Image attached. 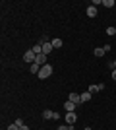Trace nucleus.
Instances as JSON below:
<instances>
[{"label":"nucleus","instance_id":"1a4fd4ad","mask_svg":"<svg viewBox=\"0 0 116 130\" xmlns=\"http://www.w3.org/2000/svg\"><path fill=\"white\" fill-rule=\"evenodd\" d=\"M29 72H31V74H39V72H41V64L33 62V64H31V68H29Z\"/></svg>","mask_w":116,"mask_h":130},{"label":"nucleus","instance_id":"a211bd4d","mask_svg":"<svg viewBox=\"0 0 116 130\" xmlns=\"http://www.w3.org/2000/svg\"><path fill=\"white\" fill-rule=\"evenodd\" d=\"M14 122H16L17 126H23V120H21V119H16V120H14Z\"/></svg>","mask_w":116,"mask_h":130},{"label":"nucleus","instance_id":"f257e3e1","mask_svg":"<svg viewBox=\"0 0 116 130\" xmlns=\"http://www.w3.org/2000/svg\"><path fill=\"white\" fill-rule=\"evenodd\" d=\"M41 80H47L49 76H52V66L50 64H44V66H41V72L37 74Z\"/></svg>","mask_w":116,"mask_h":130},{"label":"nucleus","instance_id":"2eb2a0df","mask_svg":"<svg viewBox=\"0 0 116 130\" xmlns=\"http://www.w3.org/2000/svg\"><path fill=\"white\" fill-rule=\"evenodd\" d=\"M103 6H106V8H112V6H114V0H103Z\"/></svg>","mask_w":116,"mask_h":130},{"label":"nucleus","instance_id":"dca6fc26","mask_svg":"<svg viewBox=\"0 0 116 130\" xmlns=\"http://www.w3.org/2000/svg\"><path fill=\"white\" fill-rule=\"evenodd\" d=\"M106 33L112 35V37H116V27H106Z\"/></svg>","mask_w":116,"mask_h":130},{"label":"nucleus","instance_id":"b1692460","mask_svg":"<svg viewBox=\"0 0 116 130\" xmlns=\"http://www.w3.org/2000/svg\"><path fill=\"white\" fill-rule=\"evenodd\" d=\"M70 130H74V126H70Z\"/></svg>","mask_w":116,"mask_h":130},{"label":"nucleus","instance_id":"4468645a","mask_svg":"<svg viewBox=\"0 0 116 130\" xmlns=\"http://www.w3.org/2000/svg\"><path fill=\"white\" fill-rule=\"evenodd\" d=\"M52 47H54V49H60L62 47V39H52Z\"/></svg>","mask_w":116,"mask_h":130},{"label":"nucleus","instance_id":"f3484780","mask_svg":"<svg viewBox=\"0 0 116 130\" xmlns=\"http://www.w3.org/2000/svg\"><path fill=\"white\" fill-rule=\"evenodd\" d=\"M6 130H19V126H17L16 122H12V124L8 126V128H6Z\"/></svg>","mask_w":116,"mask_h":130},{"label":"nucleus","instance_id":"7ed1b4c3","mask_svg":"<svg viewBox=\"0 0 116 130\" xmlns=\"http://www.w3.org/2000/svg\"><path fill=\"white\" fill-rule=\"evenodd\" d=\"M68 101H72V103L79 105V103H81V95H79V93H76V91H72L70 95H68Z\"/></svg>","mask_w":116,"mask_h":130},{"label":"nucleus","instance_id":"9b49d317","mask_svg":"<svg viewBox=\"0 0 116 130\" xmlns=\"http://www.w3.org/2000/svg\"><path fill=\"white\" fill-rule=\"evenodd\" d=\"M87 101H91V93L85 91V93H81V103H87Z\"/></svg>","mask_w":116,"mask_h":130},{"label":"nucleus","instance_id":"ddd939ff","mask_svg":"<svg viewBox=\"0 0 116 130\" xmlns=\"http://www.w3.org/2000/svg\"><path fill=\"white\" fill-rule=\"evenodd\" d=\"M33 53H35V54H41V53H43V45H41V43H37V45L33 47Z\"/></svg>","mask_w":116,"mask_h":130},{"label":"nucleus","instance_id":"20e7f679","mask_svg":"<svg viewBox=\"0 0 116 130\" xmlns=\"http://www.w3.org/2000/svg\"><path fill=\"white\" fill-rule=\"evenodd\" d=\"M103 89H105V84H93V86H89V93L91 95L97 91H103Z\"/></svg>","mask_w":116,"mask_h":130},{"label":"nucleus","instance_id":"412c9836","mask_svg":"<svg viewBox=\"0 0 116 130\" xmlns=\"http://www.w3.org/2000/svg\"><path fill=\"white\" fill-rule=\"evenodd\" d=\"M110 68H112V70H116V60H114V62H110Z\"/></svg>","mask_w":116,"mask_h":130},{"label":"nucleus","instance_id":"5701e85b","mask_svg":"<svg viewBox=\"0 0 116 130\" xmlns=\"http://www.w3.org/2000/svg\"><path fill=\"white\" fill-rule=\"evenodd\" d=\"M83 130H93V128H91V126H85V128H83Z\"/></svg>","mask_w":116,"mask_h":130},{"label":"nucleus","instance_id":"6e6552de","mask_svg":"<svg viewBox=\"0 0 116 130\" xmlns=\"http://www.w3.org/2000/svg\"><path fill=\"white\" fill-rule=\"evenodd\" d=\"M43 119H44V120H50V119H54V111H50V109L43 111Z\"/></svg>","mask_w":116,"mask_h":130},{"label":"nucleus","instance_id":"f03ea898","mask_svg":"<svg viewBox=\"0 0 116 130\" xmlns=\"http://www.w3.org/2000/svg\"><path fill=\"white\" fill-rule=\"evenodd\" d=\"M23 60H25V62H29V64H33L35 60H37V54L33 53V49L25 51V54H23Z\"/></svg>","mask_w":116,"mask_h":130},{"label":"nucleus","instance_id":"4be33fe9","mask_svg":"<svg viewBox=\"0 0 116 130\" xmlns=\"http://www.w3.org/2000/svg\"><path fill=\"white\" fill-rule=\"evenodd\" d=\"M112 80L116 82V70H112Z\"/></svg>","mask_w":116,"mask_h":130},{"label":"nucleus","instance_id":"9d476101","mask_svg":"<svg viewBox=\"0 0 116 130\" xmlns=\"http://www.w3.org/2000/svg\"><path fill=\"white\" fill-rule=\"evenodd\" d=\"M87 16L89 18H95V16H97V8H95V6H89V8H87Z\"/></svg>","mask_w":116,"mask_h":130},{"label":"nucleus","instance_id":"0eeeda50","mask_svg":"<svg viewBox=\"0 0 116 130\" xmlns=\"http://www.w3.org/2000/svg\"><path fill=\"white\" fill-rule=\"evenodd\" d=\"M35 62H37V64H41V66H44L47 64V54H37V60H35Z\"/></svg>","mask_w":116,"mask_h":130},{"label":"nucleus","instance_id":"6ab92c4d","mask_svg":"<svg viewBox=\"0 0 116 130\" xmlns=\"http://www.w3.org/2000/svg\"><path fill=\"white\" fill-rule=\"evenodd\" d=\"M56 130H70V126H64V124H62V126H58Z\"/></svg>","mask_w":116,"mask_h":130},{"label":"nucleus","instance_id":"aec40b11","mask_svg":"<svg viewBox=\"0 0 116 130\" xmlns=\"http://www.w3.org/2000/svg\"><path fill=\"white\" fill-rule=\"evenodd\" d=\"M19 130H29V126H27V124H23V126H19Z\"/></svg>","mask_w":116,"mask_h":130},{"label":"nucleus","instance_id":"423d86ee","mask_svg":"<svg viewBox=\"0 0 116 130\" xmlns=\"http://www.w3.org/2000/svg\"><path fill=\"white\" fill-rule=\"evenodd\" d=\"M64 109H66V113H74V111H76V103L66 101V103H64Z\"/></svg>","mask_w":116,"mask_h":130},{"label":"nucleus","instance_id":"f8f14e48","mask_svg":"<svg viewBox=\"0 0 116 130\" xmlns=\"http://www.w3.org/2000/svg\"><path fill=\"white\" fill-rule=\"evenodd\" d=\"M93 53H95V56H99V58H101V56H105V49H103V47H97Z\"/></svg>","mask_w":116,"mask_h":130},{"label":"nucleus","instance_id":"39448f33","mask_svg":"<svg viewBox=\"0 0 116 130\" xmlns=\"http://www.w3.org/2000/svg\"><path fill=\"white\" fill-rule=\"evenodd\" d=\"M76 120H77V115H76V113H66V122H68V126H72Z\"/></svg>","mask_w":116,"mask_h":130}]
</instances>
